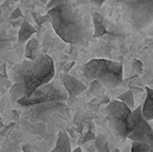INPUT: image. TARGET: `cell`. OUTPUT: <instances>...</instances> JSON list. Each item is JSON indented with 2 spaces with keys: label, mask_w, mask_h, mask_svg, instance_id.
I'll list each match as a JSON object with an SVG mask.
<instances>
[{
  "label": "cell",
  "mask_w": 153,
  "mask_h": 152,
  "mask_svg": "<svg viewBox=\"0 0 153 152\" xmlns=\"http://www.w3.org/2000/svg\"><path fill=\"white\" fill-rule=\"evenodd\" d=\"M46 17L56 35L71 45H80L87 37L83 17L70 2H64L47 10Z\"/></svg>",
  "instance_id": "obj_1"
},
{
  "label": "cell",
  "mask_w": 153,
  "mask_h": 152,
  "mask_svg": "<svg viewBox=\"0 0 153 152\" xmlns=\"http://www.w3.org/2000/svg\"><path fill=\"white\" fill-rule=\"evenodd\" d=\"M55 68L52 57L47 54H42L36 61L23 59L16 64L10 71V78L13 83H24L27 91V96L42 85L52 81L54 77Z\"/></svg>",
  "instance_id": "obj_2"
},
{
  "label": "cell",
  "mask_w": 153,
  "mask_h": 152,
  "mask_svg": "<svg viewBox=\"0 0 153 152\" xmlns=\"http://www.w3.org/2000/svg\"><path fill=\"white\" fill-rule=\"evenodd\" d=\"M81 72L87 81L97 80L107 89H116L123 82V66L118 62L95 59L85 64Z\"/></svg>",
  "instance_id": "obj_3"
},
{
  "label": "cell",
  "mask_w": 153,
  "mask_h": 152,
  "mask_svg": "<svg viewBox=\"0 0 153 152\" xmlns=\"http://www.w3.org/2000/svg\"><path fill=\"white\" fill-rule=\"evenodd\" d=\"M68 100L69 95L62 83L52 80L36 89L30 95L20 99L17 103L23 108H31L51 102H66Z\"/></svg>",
  "instance_id": "obj_4"
},
{
  "label": "cell",
  "mask_w": 153,
  "mask_h": 152,
  "mask_svg": "<svg viewBox=\"0 0 153 152\" xmlns=\"http://www.w3.org/2000/svg\"><path fill=\"white\" fill-rule=\"evenodd\" d=\"M125 16L135 30H144L153 23V0H127Z\"/></svg>",
  "instance_id": "obj_5"
},
{
  "label": "cell",
  "mask_w": 153,
  "mask_h": 152,
  "mask_svg": "<svg viewBox=\"0 0 153 152\" xmlns=\"http://www.w3.org/2000/svg\"><path fill=\"white\" fill-rule=\"evenodd\" d=\"M105 112H106V118L109 127L111 128L114 133L122 141L127 139L130 132L128 126V119L132 110L127 105H125L123 102L115 99L111 100L107 103Z\"/></svg>",
  "instance_id": "obj_6"
},
{
  "label": "cell",
  "mask_w": 153,
  "mask_h": 152,
  "mask_svg": "<svg viewBox=\"0 0 153 152\" xmlns=\"http://www.w3.org/2000/svg\"><path fill=\"white\" fill-rule=\"evenodd\" d=\"M129 134L127 139L132 142H144L148 132L151 131L152 127L150 126L149 121L144 118L142 105H139L131 112L128 119Z\"/></svg>",
  "instance_id": "obj_7"
},
{
  "label": "cell",
  "mask_w": 153,
  "mask_h": 152,
  "mask_svg": "<svg viewBox=\"0 0 153 152\" xmlns=\"http://www.w3.org/2000/svg\"><path fill=\"white\" fill-rule=\"evenodd\" d=\"M59 113H68V108L65 102H51V103L41 104V105L31 106V110L27 113V118L30 121L36 122L40 120H44L49 116Z\"/></svg>",
  "instance_id": "obj_8"
},
{
  "label": "cell",
  "mask_w": 153,
  "mask_h": 152,
  "mask_svg": "<svg viewBox=\"0 0 153 152\" xmlns=\"http://www.w3.org/2000/svg\"><path fill=\"white\" fill-rule=\"evenodd\" d=\"M61 82L64 85L65 90L67 91L69 95V100L73 99L76 96L80 95L81 93L87 90V85L83 82H81L79 79H77L76 77L70 75L68 73H62L61 74Z\"/></svg>",
  "instance_id": "obj_9"
},
{
  "label": "cell",
  "mask_w": 153,
  "mask_h": 152,
  "mask_svg": "<svg viewBox=\"0 0 153 152\" xmlns=\"http://www.w3.org/2000/svg\"><path fill=\"white\" fill-rule=\"evenodd\" d=\"M41 55L42 54L40 51V43H39L38 39H30L25 47L24 57L29 61H36Z\"/></svg>",
  "instance_id": "obj_10"
},
{
  "label": "cell",
  "mask_w": 153,
  "mask_h": 152,
  "mask_svg": "<svg viewBox=\"0 0 153 152\" xmlns=\"http://www.w3.org/2000/svg\"><path fill=\"white\" fill-rule=\"evenodd\" d=\"M146 99L144 104L142 105L143 116L147 121L153 120V89L151 87H146Z\"/></svg>",
  "instance_id": "obj_11"
},
{
  "label": "cell",
  "mask_w": 153,
  "mask_h": 152,
  "mask_svg": "<svg viewBox=\"0 0 153 152\" xmlns=\"http://www.w3.org/2000/svg\"><path fill=\"white\" fill-rule=\"evenodd\" d=\"M52 152H72V150H71L70 138H69L68 133L65 130H61L59 132L56 145H55Z\"/></svg>",
  "instance_id": "obj_12"
},
{
  "label": "cell",
  "mask_w": 153,
  "mask_h": 152,
  "mask_svg": "<svg viewBox=\"0 0 153 152\" xmlns=\"http://www.w3.org/2000/svg\"><path fill=\"white\" fill-rule=\"evenodd\" d=\"M36 28L27 21H24L23 24L21 25L20 29L18 33V43L19 44H23L25 42H28L30 40L31 36L36 33Z\"/></svg>",
  "instance_id": "obj_13"
},
{
  "label": "cell",
  "mask_w": 153,
  "mask_h": 152,
  "mask_svg": "<svg viewBox=\"0 0 153 152\" xmlns=\"http://www.w3.org/2000/svg\"><path fill=\"white\" fill-rule=\"evenodd\" d=\"M26 96H27V91L24 83L22 82L13 83V85L10 89V98L13 102H18L19 100L26 97Z\"/></svg>",
  "instance_id": "obj_14"
},
{
  "label": "cell",
  "mask_w": 153,
  "mask_h": 152,
  "mask_svg": "<svg viewBox=\"0 0 153 152\" xmlns=\"http://www.w3.org/2000/svg\"><path fill=\"white\" fill-rule=\"evenodd\" d=\"M93 23H94V37H102L103 35L106 33V28L103 23L102 16L96 12L92 13Z\"/></svg>",
  "instance_id": "obj_15"
},
{
  "label": "cell",
  "mask_w": 153,
  "mask_h": 152,
  "mask_svg": "<svg viewBox=\"0 0 153 152\" xmlns=\"http://www.w3.org/2000/svg\"><path fill=\"white\" fill-rule=\"evenodd\" d=\"M119 101L123 102L125 105H127L131 110H133L135 108V103H134V97H133V93L131 91H126L124 93H122L121 95L118 96L117 98Z\"/></svg>",
  "instance_id": "obj_16"
},
{
  "label": "cell",
  "mask_w": 153,
  "mask_h": 152,
  "mask_svg": "<svg viewBox=\"0 0 153 152\" xmlns=\"http://www.w3.org/2000/svg\"><path fill=\"white\" fill-rule=\"evenodd\" d=\"M10 41H8V39L0 30V59H2L3 56H5L7 54V51L10 50Z\"/></svg>",
  "instance_id": "obj_17"
},
{
  "label": "cell",
  "mask_w": 153,
  "mask_h": 152,
  "mask_svg": "<svg viewBox=\"0 0 153 152\" xmlns=\"http://www.w3.org/2000/svg\"><path fill=\"white\" fill-rule=\"evenodd\" d=\"M95 147L99 152H111L106 138L104 136H98L95 140Z\"/></svg>",
  "instance_id": "obj_18"
},
{
  "label": "cell",
  "mask_w": 153,
  "mask_h": 152,
  "mask_svg": "<svg viewBox=\"0 0 153 152\" xmlns=\"http://www.w3.org/2000/svg\"><path fill=\"white\" fill-rule=\"evenodd\" d=\"M152 149L146 143L143 142H132L131 152H151Z\"/></svg>",
  "instance_id": "obj_19"
},
{
  "label": "cell",
  "mask_w": 153,
  "mask_h": 152,
  "mask_svg": "<svg viewBox=\"0 0 153 152\" xmlns=\"http://www.w3.org/2000/svg\"><path fill=\"white\" fill-rule=\"evenodd\" d=\"M132 69L135 73L142 74V72H143V70H144L143 63H142L140 59H134V61L132 62Z\"/></svg>",
  "instance_id": "obj_20"
},
{
  "label": "cell",
  "mask_w": 153,
  "mask_h": 152,
  "mask_svg": "<svg viewBox=\"0 0 153 152\" xmlns=\"http://www.w3.org/2000/svg\"><path fill=\"white\" fill-rule=\"evenodd\" d=\"M97 136L93 133L92 131H88L85 136H82V139H80L79 141V144H83V143H87V142H90V141H95L96 140Z\"/></svg>",
  "instance_id": "obj_21"
},
{
  "label": "cell",
  "mask_w": 153,
  "mask_h": 152,
  "mask_svg": "<svg viewBox=\"0 0 153 152\" xmlns=\"http://www.w3.org/2000/svg\"><path fill=\"white\" fill-rule=\"evenodd\" d=\"M73 1H74V0H50V1L48 2V4H47V10H51L52 7H54V6L59 5V4H61V3H64V2L73 3Z\"/></svg>",
  "instance_id": "obj_22"
},
{
  "label": "cell",
  "mask_w": 153,
  "mask_h": 152,
  "mask_svg": "<svg viewBox=\"0 0 153 152\" xmlns=\"http://www.w3.org/2000/svg\"><path fill=\"white\" fill-rule=\"evenodd\" d=\"M143 143H146V144H147L148 146H149L150 148L153 150V128H152L151 131L148 132V134L146 136V138H145V140H144Z\"/></svg>",
  "instance_id": "obj_23"
},
{
  "label": "cell",
  "mask_w": 153,
  "mask_h": 152,
  "mask_svg": "<svg viewBox=\"0 0 153 152\" xmlns=\"http://www.w3.org/2000/svg\"><path fill=\"white\" fill-rule=\"evenodd\" d=\"M21 17H22V12H21L20 7H17V8H15L14 12L10 14V21H13V20H17V19H20Z\"/></svg>",
  "instance_id": "obj_24"
},
{
  "label": "cell",
  "mask_w": 153,
  "mask_h": 152,
  "mask_svg": "<svg viewBox=\"0 0 153 152\" xmlns=\"http://www.w3.org/2000/svg\"><path fill=\"white\" fill-rule=\"evenodd\" d=\"M88 1H89L93 6H95V7H100L106 0H88Z\"/></svg>",
  "instance_id": "obj_25"
},
{
  "label": "cell",
  "mask_w": 153,
  "mask_h": 152,
  "mask_svg": "<svg viewBox=\"0 0 153 152\" xmlns=\"http://www.w3.org/2000/svg\"><path fill=\"white\" fill-rule=\"evenodd\" d=\"M23 150H24V152H32V149L28 145H24V146H23Z\"/></svg>",
  "instance_id": "obj_26"
},
{
  "label": "cell",
  "mask_w": 153,
  "mask_h": 152,
  "mask_svg": "<svg viewBox=\"0 0 153 152\" xmlns=\"http://www.w3.org/2000/svg\"><path fill=\"white\" fill-rule=\"evenodd\" d=\"M74 65V63H70L69 64V65H67V67H66V69L64 70V73H67V72H68V70L70 69L71 67H72V66Z\"/></svg>",
  "instance_id": "obj_27"
},
{
  "label": "cell",
  "mask_w": 153,
  "mask_h": 152,
  "mask_svg": "<svg viewBox=\"0 0 153 152\" xmlns=\"http://www.w3.org/2000/svg\"><path fill=\"white\" fill-rule=\"evenodd\" d=\"M72 152H83V151H82V149H81L80 147H77V148L74 149V150H73Z\"/></svg>",
  "instance_id": "obj_28"
},
{
  "label": "cell",
  "mask_w": 153,
  "mask_h": 152,
  "mask_svg": "<svg viewBox=\"0 0 153 152\" xmlns=\"http://www.w3.org/2000/svg\"><path fill=\"white\" fill-rule=\"evenodd\" d=\"M42 3H44V4H48V2H49V0H40Z\"/></svg>",
  "instance_id": "obj_29"
},
{
  "label": "cell",
  "mask_w": 153,
  "mask_h": 152,
  "mask_svg": "<svg viewBox=\"0 0 153 152\" xmlns=\"http://www.w3.org/2000/svg\"><path fill=\"white\" fill-rule=\"evenodd\" d=\"M115 152H120V151L118 150V149H116V150H115Z\"/></svg>",
  "instance_id": "obj_30"
},
{
  "label": "cell",
  "mask_w": 153,
  "mask_h": 152,
  "mask_svg": "<svg viewBox=\"0 0 153 152\" xmlns=\"http://www.w3.org/2000/svg\"><path fill=\"white\" fill-rule=\"evenodd\" d=\"M14 1H19V0H14Z\"/></svg>",
  "instance_id": "obj_31"
},
{
  "label": "cell",
  "mask_w": 153,
  "mask_h": 152,
  "mask_svg": "<svg viewBox=\"0 0 153 152\" xmlns=\"http://www.w3.org/2000/svg\"><path fill=\"white\" fill-rule=\"evenodd\" d=\"M151 152H153V150H151Z\"/></svg>",
  "instance_id": "obj_32"
},
{
  "label": "cell",
  "mask_w": 153,
  "mask_h": 152,
  "mask_svg": "<svg viewBox=\"0 0 153 152\" xmlns=\"http://www.w3.org/2000/svg\"><path fill=\"white\" fill-rule=\"evenodd\" d=\"M0 1H2V0H0Z\"/></svg>",
  "instance_id": "obj_33"
},
{
  "label": "cell",
  "mask_w": 153,
  "mask_h": 152,
  "mask_svg": "<svg viewBox=\"0 0 153 152\" xmlns=\"http://www.w3.org/2000/svg\"><path fill=\"white\" fill-rule=\"evenodd\" d=\"M126 1H127V0H126Z\"/></svg>",
  "instance_id": "obj_34"
}]
</instances>
